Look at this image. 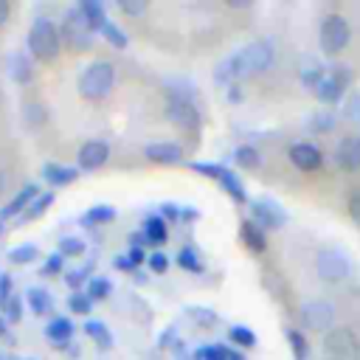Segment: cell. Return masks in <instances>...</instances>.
<instances>
[{
    "instance_id": "f1b7e54d",
    "label": "cell",
    "mask_w": 360,
    "mask_h": 360,
    "mask_svg": "<svg viewBox=\"0 0 360 360\" xmlns=\"http://www.w3.org/2000/svg\"><path fill=\"white\" fill-rule=\"evenodd\" d=\"M101 37H104L110 45H115V48H124V45H127V34H124V31H118V25H115V22H110V20L101 25Z\"/></svg>"
},
{
    "instance_id": "7bdbcfd3",
    "label": "cell",
    "mask_w": 360,
    "mask_h": 360,
    "mask_svg": "<svg viewBox=\"0 0 360 360\" xmlns=\"http://www.w3.org/2000/svg\"><path fill=\"white\" fill-rule=\"evenodd\" d=\"M59 270H62V256H51V259L45 262V270H42V273H45V276H56Z\"/></svg>"
},
{
    "instance_id": "cb8c5ba5",
    "label": "cell",
    "mask_w": 360,
    "mask_h": 360,
    "mask_svg": "<svg viewBox=\"0 0 360 360\" xmlns=\"http://www.w3.org/2000/svg\"><path fill=\"white\" fill-rule=\"evenodd\" d=\"M233 158H236V166H242V169H259V163H262V155L253 146H239L233 152Z\"/></svg>"
},
{
    "instance_id": "681fc988",
    "label": "cell",
    "mask_w": 360,
    "mask_h": 360,
    "mask_svg": "<svg viewBox=\"0 0 360 360\" xmlns=\"http://www.w3.org/2000/svg\"><path fill=\"white\" fill-rule=\"evenodd\" d=\"M352 360H360V346H357V352H354V357Z\"/></svg>"
},
{
    "instance_id": "ffe728a7",
    "label": "cell",
    "mask_w": 360,
    "mask_h": 360,
    "mask_svg": "<svg viewBox=\"0 0 360 360\" xmlns=\"http://www.w3.org/2000/svg\"><path fill=\"white\" fill-rule=\"evenodd\" d=\"M34 197H37V186H25L14 200H11V205H6L3 211H0V217L3 219H8V217H17L22 208H28L31 202H34Z\"/></svg>"
},
{
    "instance_id": "ee69618b",
    "label": "cell",
    "mask_w": 360,
    "mask_h": 360,
    "mask_svg": "<svg viewBox=\"0 0 360 360\" xmlns=\"http://www.w3.org/2000/svg\"><path fill=\"white\" fill-rule=\"evenodd\" d=\"M8 14H11V6H8V0H0V28L6 25V20H8Z\"/></svg>"
},
{
    "instance_id": "8fae6325",
    "label": "cell",
    "mask_w": 360,
    "mask_h": 360,
    "mask_svg": "<svg viewBox=\"0 0 360 360\" xmlns=\"http://www.w3.org/2000/svg\"><path fill=\"white\" fill-rule=\"evenodd\" d=\"M107 160H110V143H107V141H98V138L84 141V143L79 146V152H76V163H79L82 172H96V169H101Z\"/></svg>"
},
{
    "instance_id": "d6986e66",
    "label": "cell",
    "mask_w": 360,
    "mask_h": 360,
    "mask_svg": "<svg viewBox=\"0 0 360 360\" xmlns=\"http://www.w3.org/2000/svg\"><path fill=\"white\" fill-rule=\"evenodd\" d=\"M45 335H48V340L53 343V346H68L70 340H73V323L68 321V318H53L51 323H48V329H45Z\"/></svg>"
},
{
    "instance_id": "44dd1931",
    "label": "cell",
    "mask_w": 360,
    "mask_h": 360,
    "mask_svg": "<svg viewBox=\"0 0 360 360\" xmlns=\"http://www.w3.org/2000/svg\"><path fill=\"white\" fill-rule=\"evenodd\" d=\"M25 298H28V307L34 309V315H45V312L51 309V295H48V290H42V287H31Z\"/></svg>"
},
{
    "instance_id": "5bb4252c",
    "label": "cell",
    "mask_w": 360,
    "mask_h": 360,
    "mask_svg": "<svg viewBox=\"0 0 360 360\" xmlns=\"http://www.w3.org/2000/svg\"><path fill=\"white\" fill-rule=\"evenodd\" d=\"M250 214H253V219L259 222V228L276 231V228L284 225V211H281L273 200H256V202H250Z\"/></svg>"
},
{
    "instance_id": "4fadbf2b",
    "label": "cell",
    "mask_w": 360,
    "mask_h": 360,
    "mask_svg": "<svg viewBox=\"0 0 360 360\" xmlns=\"http://www.w3.org/2000/svg\"><path fill=\"white\" fill-rule=\"evenodd\" d=\"M335 160L343 172H360V135H343L335 146Z\"/></svg>"
},
{
    "instance_id": "8d00e7d4",
    "label": "cell",
    "mask_w": 360,
    "mask_h": 360,
    "mask_svg": "<svg viewBox=\"0 0 360 360\" xmlns=\"http://www.w3.org/2000/svg\"><path fill=\"white\" fill-rule=\"evenodd\" d=\"M290 343H292V352H295V360H307V340L301 332H290Z\"/></svg>"
},
{
    "instance_id": "4316f807",
    "label": "cell",
    "mask_w": 360,
    "mask_h": 360,
    "mask_svg": "<svg viewBox=\"0 0 360 360\" xmlns=\"http://www.w3.org/2000/svg\"><path fill=\"white\" fill-rule=\"evenodd\" d=\"M45 177L51 183H56V186H65V183H70L76 177V172L73 169H65V166H56V163H48L45 166Z\"/></svg>"
},
{
    "instance_id": "52a82bcc",
    "label": "cell",
    "mask_w": 360,
    "mask_h": 360,
    "mask_svg": "<svg viewBox=\"0 0 360 360\" xmlns=\"http://www.w3.org/2000/svg\"><path fill=\"white\" fill-rule=\"evenodd\" d=\"M349 82H352V73L346 65H332L326 70V76L321 79V84L315 87V98L321 104H335L343 98V93L349 90Z\"/></svg>"
},
{
    "instance_id": "f35d334b",
    "label": "cell",
    "mask_w": 360,
    "mask_h": 360,
    "mask_svg": "<svg viewBox=\"0 0 360 360\" xmlns=\"http://www.w3.org/2000/svg\"><path fill=\"white\" fill-rule=\"evenodd\" d=\"M51 200H53L51 194H42V197H37V205H34V202L28 205V211H25V219H31V217H39V214H42V211L51 205Z\"/></svg>"
},
{
    "instance_id": "bcb514c9",
    "label": "cell",
    "mask_w": 360,
    "mask_h": 360,
    "mask_svg": "<svg viewBox=\"0 0 360 360\" xmlns=\"http://www.w3.org/2000/svg\"><path fill=\"white\" fill-rule=\"evenodd\" d=\"M6 183H8V174H6V172H3V169H0V194H3V191H6Z\"/></svg>"
},
{
    "instance_id": "ac0fdd59",
    "label": "cell",
    "mask_w": 360,
    "mask_h": 360,
    "mask_svg": "<svg viewBox=\"0 0 360 360\" xmlns=\"http://www.w3.org/2000/svg\"><path fill=\"white\" fill-rule=\"evenodd\" d=\"M22 121L28 129H39L48 124V107L39 101V98H28L22 104Z\"/></svg>"
},
{
    "instance_id": "836d02e7",
    "label": "cell",
    "mask_w": 360,
    "mask_h": 360,
    "mask_svg": "<svg viewBox=\"0 0 360 360\" xmlns=\"http://www.w3.org/2000/svg\"><path fill=\"white\" fill-rule=\"evenodd\" d=\"M90 295L87 292H76V295H70V309L73 312H79V315H87L90 312Z\"/></svg>"
},
{
    "instance_id": "74e56055",
    "label": "cell",
    "mask_w": 360,
    "mask_h": 360,
    "mask_svg": "<svg viewBox=\"0 0 360 360\" xmlns=\"http://www.w3.org/2000/svg\"><path fill=\"white\" fill-rule=\"evenodd\" d=\"M346 211H349V217L360 225V188H354V191L349 194V200H346Z\"/></svg>"
},
{
    "instance_id": "9c48e42d",
    "label": "cell",
    "mask_w": 360,
    "mask_h": 360,
    "mask_svg": "<svg viewBox=\"0 0 360 360\" xmlns=\"http://www.w3.org/2000/svg\"><path fill=\"white\" fill-rule=\"evenodd\" d=\"M62 39H65L70 48H76V51L90 48V42H93V28H90V22L84 20V14L79 11V6L70 8V11L65 14V22H62Z\"/></svg>"
},
{
    "instance_id": "d6a6232c",
    "label": "cell",
    "mask_w": 360,
    "mask_h": 360,
    "mask_svg": "<svg viewBox=\"0 0 360 360\" xmlns=\"http://www.w3.org/2000/svg\"><path fill=\"white\" fill-rule=\"evenodd\" d=\"M194 360H225V349L222 346H202L194 352Z\"/></svg>"
},
{
    "instance_id": "b9f144b4",
    "label": "cell",
    "mask_w": 360,
    "mask_h": 360,
    "mask_svg": "<svg viewBox=\"0 0 360 360\" xmlns=\"http://www.w3.org/2000/svg\"><path fill=\"white\" fill-rule=\"evenodd\" d=\"M149 267H152L155 273H163V270L169 267V259H166L163 253H152V256H149Z\"/></svg>"
},
{
    "instance_id": "1f68e13d",
    "label": "cell",
    "mask_w": 360,
    "mask_h": 360,
    "mask_svg": "<svg viewBox=\"0 0 360 360\" xmlns=\"http://www.w3.org/2000/svg\"><path fill=\"white\" fill-rule=\"evenodd\" d=\"M146 8H149L146 0H118V11H124V14H129V17L146 14Z\"/></svg>"
},
{
    "instance_id": "f907efd6",
    "label": "cell",
    "mask_w": 360,
    "mask_h": 360,
    "mask_svg": "<svg viewBox=\"0 0 360 360\" xmlns=\"http://www.w3.org/2000/svg\"><path fill=\"white\" fill-rule=\"evenodd\" d=\"M329 360H332V357H329Z\"/></svg>"
},
{
    "instance_id": "7c38bea8",
    "label": "cell",
    "mask_w": 360,
    "mask_h": 360,
    "mask_svg": "<svg viewBox=\"0 0 360 360\" xmlns=\"http://www.w3.org/2000/svg\"><path fill=\"white\" fill-rule=\"evenodd\" d=\"M287 155H290V163H292L298 172H304V174L318 172V169L323 166V152H321L315 143H309V141H298V143H292Z\"/></svg>"
},
{
    "instance_id": "277c9868",
    "label": "cell",
    "mask_w": 360,
    "mask_h": 360,
    "mask_svg": "<svg viewBox=\"0 0 360 360\" xmlns=\"http://www.w3.org/2000/svg\"><path fill=\"white\" fill-rule=\"evenodd\" d=\"M352 39V25L343 14H326L318 25V45L326 56H340L349 48Z\"/></svg>"
},
{
    "instance_id": "4dcf8cb0",
    "label": "cell",
    "mask_w": 360,
    "mask_h": 360,
    "mask_svg": "<svg viewBox=\"0 0 360 360\" xmlns=\"http://www.w3.org/2000/svg\"><path fill=\"white\" fill-rule=\"evenodd\" d=\"M84 253V242L79 236H65L59 242V256H82Z\"/></svg>"
},
{
    "instance_id": "60d3db41",
    "label": "cell",
    "mask_w": 360,
    "mask_h": 360,
    "mask_svg": "<svg viewBox=\"0 0 360 360\" xmlns=\"http://www.w3.org/2000/svg\"><path fill=\"white\" fill-rule=\"evenodd\" d=\"M180 264H183L186 270H200V262L194 259V253H191L188 248H183V250H180Z\"/></svg>"
},
{
    "instance_id": "3957f363",
    "label": "cell",
    "mask_w": 360,
    "mask_h": 360,
    "mask_svg": "<svg viewBox=\"0 0 360 360\" xmlns=\"http://www.w3.org/2000/svg\"><path fill=\"white\" fill-rule=\"evenodd\" d=\"M112 84H115V68H112V62H107V59L90 62V65L82 70V76H79V93H82V98H87V101H101V98H107L110 90H112Z\"/></svg>"
},
{
    "instance_id": "7402d4cb",
    "label": "cell",
    "mask_w": 360,
    "mask_h": 360,
    "mask_svg": "<svg viewBox=\"0 0 360 360\" xmlns=\"http://www.w3.org/2000/svg\"><path fill=\"white\" fill-rule=\"evenodd\" d=\"M79 11L84 14V20L90 22L93 31H101V25L107 22V17H104V6H98V3H82Z\"/></svg>"
},
{
    "instance_id": "5b68a950",
    "label": "cell",
    "mask_w": 360,
    "mask_h": 360,
    "mask_svg": "<svg viewBox=\"0 0 360 360\" xmlns=\"http://www.w3.org/2000/svg\"><path fill=\"white\" fill-rule=\"evenodd\" d=\"M315 273L326 284H340L352 276V259L340 248H321L315 253Z\"/></svg>"
},
{
    "instance_id": "7a4b0ae2",
    "label": "cell",
    "mask_w": 360,
    "mask_h": 360,
    "mask_svg": "<svg viewBox=\"0 0 360 360\" xmlns=\"http://www.w3.org/2000/svg\"><path fill=\"white\" fill-rule=\"evenodd\" d=\"M25 45H28V53L37 59V62H53L62 51V34L56 31L53 20L48 17H37L28 28V37H25Z\"/></svg>"
},
{
    "instance_id": "f6af8a7d",
    "label": "cell",
    "mask_w": 360,
    "mask_h": 360,
    "mask_svg": "<svg viewBox=\"0 0 360 360\" xmlns=\"http://www.w3.org/2000/svg\"><path fill=\"white\" fill-rule=\"evenodd\" d=\"M231 8H250V3H242V0H228Z\"/></svg>"
},
{
    "instance_id": "484cf974",
    "label": "cell",
    "mask_w": 360,
    "mask_h": 360,
    "mask_svg": "<svg viewBox=\"0 0 360 360\" xmlns=\"http://www.w3.org/2000/svg\"><path fill=\"white\" fill-rule=\"evenodd\" d=\"M242 239L248 242V248H250V250H259V253L264 250V233L259 231V225L245 222V225H242Z\"/></svg>"
},
{
    "instance_id": "ba28073f",
    "label": "cell",
    "mask_w": 360,
    "mask_h": 360,
    "mask_svg": "<svg viewBox=\"0 0 360 360\" xmlns=\"http://www.w3.org/2000/svg\"><path fill=\"white\" fill-rule=\"evenodd\" d=\"M166 118L180 129H197L200 127V112H197L194 101L177 90H172L166 96Z\"/></svg>"
},
{
    "instance_id": "9a60e30c",
    "label": "cell",
    "mask_w": 360,
    "mask_h": 360,
    "mask_svg": "<svg viewBox=\"0 0 360 360\" xmlns=\"http://www.w3.org/2000/svg\"><path fill=\"white\" fill-rule=\"evenodd\" d=\"M143 155L152 163H180L183 160V146L172 143V141H158V143L143 146Z\"/></svg>"
},
{
    "instance_id": "8992f818",
    "label": "cell",
    "mask_w": 360,
    "mask_h": 360,
    "mask_svg": "<svg viewBox=\"0 0 360 360\" xmlns=\"http://www.w3.org/2000/svg\"><path fill=\"white\" fill-rule=\"evenodd\" d=\"M335 318H338L335 304L326 298H312V301L301 304V309H298V321L307 332H323L326 335L335 326Z\"/></svg>"
},
{
    "instance_id": "d4e9b609",
    "label": "cell",
    "mask_w": 360,
    "mask_h": 360,
    "mask_svg": "<svg viewBox=\"0 0 360 360\" xmlns=\"http://www.w3.org/2000/svg\"><path fill=\"white\" fill-rule=\"evenodd\" d=\"M143 233H146V239L149 242H155V245H160L163 239H166V222L160 219V217H149L146 222H143Z\"/></svg>"
},
{
    "instance_id": "e575fe53",
    "label": "cell",
    "mask_w": 360,
    "mask_h": 360,
    "mask_svg": "<svg viewBox=\"0 0 360 360\" xmlns=\"http://www.w3.org/2000/svg\"><path fill=\"white\" fill-rule=\"evenodd\" d=\"M231 340H233V343H239V346H253V343H256L253 332H250V329H245V326H233V329H231Z\"/></svg>"
},
{
    "instance_id": "6da1fadb",
    "label": "cell",
    "mask_w": 360,
    "mask_h": 360,
    "mask_svg": "<svg viewBox=\"0 0 360 360\" xmlns=\"http://www.w3.org/2000/svg\"><path fill=\"white\" fill-rule=\"evenodd\" d=\"M276 48L270 39H256L250 45H245L239 53H233L228 62L219 65V79H239V76H253V73H264L273 65Z\"/></svg>"
},
{
    "instance_id": "2e32d148",
    "label": "cell",
    "mask_w": 360,
    "mask_h": 360,
    "mask_svg": "<svg viewBox=\"0 0 360 360\" xmlns=\"http://www.w3.org/2000/svg\"><path fill=\"white\" fill-rule=\"evenodd\" d=\"M8 76L17 84H28L34 79V62L28 53H11L8 56Z\"/></svg>"
},
{
    "instance_id": "603a6c76",
    "label": "cell",
    "mask_w": 360,
    "mask_h": 360,
    "mask_svg": "<svg viewBox=\"0 0 360 360\" xmlns=\"http://www.w3.org/2000/svg\"><path fill=\"white\" fill-rule=\"evenodd\" d=\"M84 332H87L101 349H110V346H112V335H110V329H107L104 323H98V321H87V323H84Z\"/></svg>"
},
{
    "instance_id": "30bf717a",
    "label": "cell",
    "mask_w": 360,
    "mask_h": 360,
    "mask_svg": "<svg viewBox=\"0 0 360 360\" xmlns=\"http://www.w3.org/2000/svg\"><path fill=\"white\" fill-rule=\"evenodd\" d=\"M360 340H357V332L352 326H332L323 338V352L332 357V360H343V357H354Z\"/></svg>"
},
{
    "instance_id": "d590c367",
    "label": "cell",
    "mask_w": 360,
    "mask_h": 360,
    "mask_svg": "<svg viewBox=\"0 0 360 360\" xmlns=\"http://www.w3.org/2000/svg\"><path fill=\"white\" fill-rule=\"evenodd\" d=\"M6 304V318L11 321V323H17L20 318H22V304H20V298L17 295H11L8 301H3Z\"/></svg>"
},
{
    "instance_id": "e0dca14e",
    "label": "cell",
    "mask_w": 360,
    "mask_h": 360,
    "mask_svg": "<svg viewBox=\"0 0 360 360\" xmlns=\"http://www.w3.org/2000/svg\"><path fill=\"white\" fill-rule=\"evenodd\" d=\"M326 76V70H323V65L318 62V59H312V56H304L301 62H298V79L307 84V87H318L321 84V79Z\"/></svg>"
},
{
    "instance_id": "83f0119b",
    "label": "cell",
    "mask_w": 360,
    "mask_h": 360,
    "mask_svg": "<svg viewBox=\"0 0 360 360\" xmlns=\"http://www.w3.org/2000/svg\"><path fill=\"white\" fill-rule=\"evenodd\" d=\"M37 245H20V248H11L8 250V259L14 262V264H28V262H34L37 259Z\"/></svg>"
},
{
    "instance_id": "7dc6e473",
    "label": "cell",
    "mask_w": 360,
    "mask_h": 360,
    "mask_svg": "<svg viewBox=\"0 0 360 360\" xmlns=\"http://www.w3.org/2000/svg\"><path fill=\"white\" fill-rule=\"evenodd\" d=\"M129 256H132V262H141V259H143V253H141V250H132Z\"/></svg>"
},
{
    "instance_id": "c3c4849f",
    "label": "cell",
    "mask_w": 360,
    "mask_h": 360,
    "mask_svg": "<svg viewBox=\"0 0 360 360\" xmlns=\"http://www.w3.org/2000/svg\"><path fill=\"white\" fill-rule=\"evenodd\" d=\"M0 360H11V357H8V354H6V352H0Z\"/></svg>"
},
{
    "instance_id": "ab89813d",
    "label": "cell",
    "mask_w": 360,
    "mask_h": 360,
    "mask_svg": "<svg viewBox=\"0 0 360 360\" xmlns=\"http://www.w3.org/2000/svg\"><path fill=\"white\" fill-rule=\"evenodd\" d=\"M312 127H315V129H332V127H335V112H329V110L318 112L315 121H312Z\"/></svg>"
},
{
    "instance_id": "f546056e",
    "label": "cell",
    "mask_w": 360,
    "mask_h": 360,
    "mask_svg": "<svg viewBox=\"0 0 360 360\" xmlns=\"http://www.w3.org/2000/svg\"><path fill=\"white\" fill-rule=\"evenodd\" d=\"M110 290H112V284H110L107 278H93V281L87 284V295H90V301H104V298L110 295Z\"/></svg>"
}]
</instances>
